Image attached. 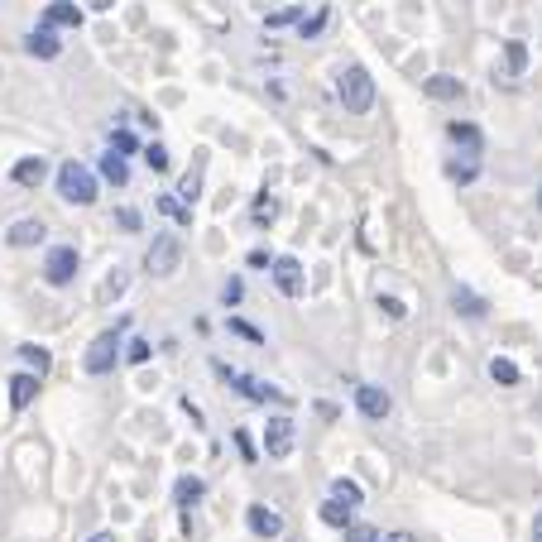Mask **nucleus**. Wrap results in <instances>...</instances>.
<instances>
[{
	"instance_id": "f257e3e1",
	"label": "nucleus",
	"mask_w": 542,
	"mask_h": 542,
	"mask_svg": "<svg viewBox=\"0 0 542 542\" xmlns=\"http://www.w3.org/2000/svg\"><path fill=\"white\" fill-rule=\"evenodd\" d=\"M58 197L73 202V207H92L96 202V173L87 163H77V159L58 163Z\"/></svg>"
},
{
	"instance_id": "f03ea898",
	"label": "nucleus",
	"mask_w": 542,
	"mask_h": 542,
	"mask_svg": "<svg viewBox=\"0 0 542 542\" xmlns=\"http://www.w3.org/2000/svg\"><path fill=\"white\" fill-rule=\"evenodd\" d=\"M336 96H341V106L350 115H365L370 106H375V77H370L360 63H350L341 73V82H336Z\"/></svg>"
},
{
	"instance_id": "7ed1b4c3",
	"label": "nucleus",
	"mask_w": 542,
	"mask_h": 542,
	"mask_svg": "<svg viewBox=\"0 0 542 542\" xmlns=\"http://www.w3.org/2000/svg\"><path fill=\"white\" fill-rule=\"evenodd\" d=\"M178 264H182V241L178 235H154V245H149V255H144V269L154 279H168V274H178Z\"/></svg>"
},
{
	"instance_id": "20e7f679",
	"label": "nucleus",
	"mask_w": 542,
	"mask_h": 542,
	"mask_svg": "<svg viewBox=\"0 0 542 542\" xmlns=\"http://www.w3.org/2000/svg\"><path fill=\"white\" fill-rule=\"evenodd\" d=\"M121 346H125L121 331H101L87 346V355H82V370H87V375H111L115 360H121Z\"/></svg>"
},
{
	"instance_id": "39448f33",
	"label": "nucleus",
	"mask_w": 542,
	"mask_h": 542,
	"mask_svg": "<svg viewBox=\"0 0 542 542\" xmlns=\"http://www.w3.org/2000/svg\"><path fill=\"white\" fill-rule=\"evenodd\" d=\"M44 279L54 283V288H67V283H73V279H77V245H54V250H48Z\"/></svg>"
},
{
	"instance_id": "423d86ee",
	"label": "nucleus",
	"mask_w": 542,
	"mask_h": 542,
	"mask_svg": "<svg viewBox=\"0 0 542 542\" xmlns=\"http://www.w3.org/2000/svg\"><path fill=\"white\" fill-rule=\"evenodd\" d=\"M293 442H298L293 418H269L264 422V456H269V461H283V456L293 451Z\"/></svg>"
},
{
	"instance_id": "0eeeda50",
	"label": "nucleus",
	"mask_w": 542,
	"mask_h": 542,
	"mask_svg": "<svg viewBox=\"0 0 542 542\" xmlns=\"http://www.w3.org/2000/svg\"><path fill=\"white\" fill-rule=\"evenodd\" d=\"M355 409H360V418H370V422H384L394 413V399H389L379 384H355Z\"/></svg>"
},
{
	"instance_id": "6e6552de",
	"label": "nucleus",
	"mask_w": 542,
	"mask_h": 542,
	"mask_svg": "<svg viewBox=\"0 0 542 542\" xmlns=\"http://www.w3.org/2000/svg\"><path fill=\"white\" fill-rule=\"evenodd\" d=\"M25 54L29 58H58L63 54V39H58V29H48V25H39V29H29L25 34Z\"/></svg>"
},
{
	"instance_id": "1a4fd4ad",
	"label": "nucleus",
	"mask_w": 542,
	"mask_h": 542,
	"mask_svg": "<svg viewBox=\"0 0 542 542\" xmlns=\"http://www.w3.org/2000/svg\"><path fill=\"white\" fill-rule=\"evenodd\" d=\"M245 523H250V533L255 537H283V514L279 509H264V504H250V514H245Z\"/></svg>"
},
{
	"instance_id": "9d476101",
	"label": "nucleus",
	"mask_w": 542,
	"mask_h": 542,
	"mask_svg": "<svg viewBox=\"0 0 542 542\" xmlns=\"http://www.w3.org/2000/svg\"><path fill=\"white\" fill-rule=\"evenodd\" d=\"M523 67H528V48H523L518 39L504 44V73L495 67V82H504V87H514V82L523 77Z\"/></svg>"
},
{
	"instance_id": "9b49d317",
	"label": "nucleus",
	"mask_w": 542,
	"mask_h": 542,
	"mask_svg": "<svg viewBox=\"0 0 542 542\" xmlns=\"http://www.w3.org/2000/svg\"><path fill=\"white\" fill-rule=\"evenodd\" d=\"M274 283H279L283 298H298V293H302V264H298L293 255L274 260Z\"/></svg>"
},
{
	"instance_id": "f8f14e48",
	"label": "nucleus",
	"mask_w": 542,
	"mask_h": 542,
	"mask_svg": "<svg viewBox=\"0 0 542 542\" xmlns=\"http://www.w3.org/2000/svg\"><path fill=\"white\" fill-rule=\"evenodd\" d=\"M44 25L48 29H77L82 25V5L77 0H54V5L44 10Z\"/></svg>"
},
{
	"instance_id": "ddd939ff",
	"label": "nucleus",
	"mask_w": 542,
	"mask_h": 542,
	"mask_svg": "<svg viewBox=\"0 0 542 542\" xmlns=\"http://www.w3.org/2000/svg\"><path fill=\"white\" fill-rule=\"evenodd\" d=\"M48 178V163H44V154H29V159H20L10 168V182H20V188H39V182Z\"/></svg>"
},
{
	"instance_id": "4468645a",
	"label": "nucleus",
	"mask_w": 542,
	"mask_h": 542,
	"mask_svg": "<svg viewBox=\"0 0 542 542\" xmlns=\"http://www.w3.org/2000/svg\"><path fill=\"white\" fill-rule=\"evenodd\" d=\"M44 235H48V226L29 216V222H15V226L5 231V241H10V250H29V245H39Z\"/></svg>"
},
{
	"instance_id": "2eb2a0df",
	"label": "nucleus",
	"mask_w": 542,
	"mask_h": 542,
	"mask_svg": "<svg viewBox=\"0 0 542 542\" xmlns=\"http://www.w3.org/2000/svg\"><path fill=\"white\" fill-rule=\"evenodd\" d=\"M447 134H451V144H461V149H466L470 159H476L480 149H485V134H480L476 125H470V121H451V125H447Z\"/></svg>"
},
{
	"instance_id": "dca6fc26",
	"label": "nucleus",
	"mask_w": 542,
	"mask_h": 542,
	"mask_svg": "<svg viewBox=\"0 0 542 542\" xmlns=\"http://www.w3.org/2000/svg\"><path fill=\"white\" fill-rule=\"evenodd\" d=\"M34 394H39V375H10V409L15 413H25Z\"/></svg>"
},
{
	"instance_id": "f3484780",
	"label": "nucleus",
	"mask_w": 542,
	"mask_h": 542,
	"mask_svg": "<svg viewBox=\"0 0 542 542\" xmlns=\"http://www.w3.org/2000/svg\"><path fill=\"white\" fill-rule=\"evenodd\" d=\"M422 92H428L432 101H461V96H466V87H461V77H447V73H437V77H428V82H422Z\"/></svg>"
},
{
	"instance_id": "a211bd4d",
	"label": "nucleus",
	"mask_w": 542,
	"mask_h": 542,
	"mask_svg": "<svg viewBox=\"0 0 542 542\" xmlns=\"http://www.w3.org/2000/svg\"><path fill=\"white\" fill-rule=\"evenodd\" d=\"M451 308L461 312V317H470V321H480V317L489 312V308H485V298H476L470 288H456V293H451Z\"/></svg>"
},
{
	"instance_id": "6ab92c4d",
	"label": "nucleus",
	"mask_w": 542,
	"mask_h": 542,
	"mask_svg": "<svg viewBox=\"0 0 542 542\" xmlns=\"http://www.w3.org/2000/svg\"><path fill=\"white\" fill-rule=\"evenodd\" d=\"M231 384L241 389L245 399H255V403H269V399H279V389H269V384H260V379H250V375H231Z\"/></svg>"
},
{
	"instance_id": "aec40b11",
	"label": "nucleus",
	"mask_w": 542,
	"mask_h": 542,
	"mask_svg": "<svg viewBox=\"0 0 542 542\" xmlns=\"http://www.w3.org/2000/svg\"><path fill=\"white\" fill-rule=\"evenodd\" d=\"M173 495H178L182 509H192V504H197L202 495H207V485H202V476H182V480L173 485Z\"/></svg>"
},
{
	"instance_id": "412c9836",
	"label": "nucleus",
	"mask_w": 542,
	"mask_h": 542,
	"mask_svg": "<svg viewBox=\"0 0 542 542\" xmlns=\"http://www.w3.org/2000/svg\"><path fill=\"white\" fill-rule=\"evenodd\" d=\"M101 178H111L115 188H125V182H130V168H125V159L115 154V149H111V154H101Z\"/></svg>"
},
{
	"instance_id": "4be33fe9",
	"label": "nucleus",
	"mask_w": 542,
	"mask_h": 542,
	"mask_svg": "<svg viewBox=\"0 0 542 542\" xmlns=\"http://www.w3.org/2000/svg\"><path fill=\"white\" fill-rule=\"evenodd\" d=\"M447 178H451V182H476V178H480V163L470 159V154H466V159H451V163H447Z\"/></svg>"
},
{
	"instance_id": "5701e85b",
	"label": "nucleus",
	"mask_w": 542,
	"mask_h": 542,
	"mask_svg": "<svg viewBox=\"0 0 542 542\" xmlns=\"http://www.w3.org/2000/svg\"><path fill=\"white\" fill-rule=\"evenodd\" d=\"M321 523H331V528H350V504L327 499V504H321Z\"/></svg>"
},
{
	"instance_id": "b1692460",
	"label": "nucleus",
	"mask_w": 542,
	"mask_h": 542,
	"mask_svg": "<svg viewBox=\"0 0 542 542\" xmlns=\"http://www.w3.org/2000/svg\"><path fill=\"white\" fill-rule=\"evenodd\" d=\"M489 379L509 389V384H518V365H514V360H504V355H495V360H489Z\"/></svg>"
},
{
	"instance_id": "393cba45",
	"label": "nucleus",
	"mask_w": 542,
	"mask_h": 542,
	"mask_svg": "<svg viewBox=\"0 0 542 542\" xmlns=\"http://www.w3.org/2000/svg\"><path fill=\"white\" fill-rule=\"evenodd\" d=\"M331 499H341V504H350V509H355V504H360L365 495H360V485H355V480L336 476V480H331Z\"/></svg>"
},
{
	"instance_id": "a878e982",
	"label": "nucleus",
	"mask_w": 542,
	"mask_h": 542,
	"mask_svg": "<svg viewBox=\"0 0 542 542\" xmlns=\"http://www.w3.org/2000/svg\"><path fill=\"white\" fill-rule=\"evenodd\" d=\"M197 197H202V168H192V173L178 182V202H182V207H192Z\"/></svg>"
},
{
	"instance_id": "bb28decb",
	"label": "nucleus",
	"mask_w": 542,
	"mask_h": 542,
	"mask_svg": "<svg viewBox=\"0 0 542 542\" xmlns=\"http://www.w3.org/2000/svg\"><path fill=\"white\" fill-rule=\"evenodd\" d=\"M20 355H25V365L34 370V375H48V365H54L44 346H20Z\"/></svg>"
},
{
	"instance_id": "cd10ccee",
	"label": "nucleus",
	"mask_w": 542,
	"mask_h": 542,
	"mask_svg": "<svg viewBox=\"0 0 542 542\" xmlns=\"http://www.w3.org/2000/svg\"><path fill=\"white\" fill-rule=\"evenodd\" d=\"M144 163H149V168H154V173H168V163H173V154H168V149H163V144L154 140V144H149V149H144Z\"/></svg>"
},
{
	"instance_id": "c85d7f7f",
	"label": "nucleus",
	"mask_w": 542,
	"mask_h": 542,
	"mask_svg": "<svg viewBox=\"0 0 542 542\" xmlns=\"http://www.w3.org/2000/svg\"><path fill=\"white\" fill-rule=\"evenodd\" d=\"M274 216H279V197H269V192H264V197L255 202V226H269Z\"/></svg>"
},
{
	"instance_id": "c756f323",
	"label": "nucleus",
	"mask_w": 542,
	"mask_h": 542,
	"mask_svg": "<svg viewBox=\"0 0 542 542\" xmlns=\"http://www.w3.org/2000/svg\"><path fill=\"white\" fill-rule=\"evenodd\" d=\"M115 226H121V231H130V235H134V231H140L144 222H140V212H134V207H121V212H115Z\"/></svg>"
},
{
	"instance_id": "7c9ffc66",
	"label": "nucleus",
	"mask_w": 542,
	"mask_h": 542,
	"mask_svg": "<svg viewBox=\"0 0 542 542\" xmlns=\"http://www.w3.org/2000/svg\"><path fill=\"white\" fill-rule=\"evenodd\" d=\"M241 298H245V283H241V279H226V283H222V302H226V308H235Z\"/></svg>"
},
{
	"instance_id": "2f4dec72",
	"label": "nucleus",
	"mask_w": 542,
	"mask_h": 542,
	"mask_svg": "<svg viewBox=\"0 0 542 542\" xmlns=\"http://www.w3.org/2000/svg\"><path fill=\"white\" fill-rule=\"evenodd\" d=\"M341 533H346V542H379V533L365 528V523H350V528H341Z\"/></svg>"
},
{
	"instance_id": "473e14b6",
	"label": "nucleus",
	"mask_w": 542,
	"mask_h": 542,
	"mask_svg": "<svg viewBox=\"0 0 542 542\" xmlns=\"http://www.w3.org/2000/svg\"><path fill=\"white\" fill-rule=\"evenodd\" d=\"M111 149H115L121 159H125V154H134V134H130V130H115V134H111Z\"/></svg>"
},
{
	"instance_id": "72a5a7b5",
	"label": "nucleus",
	"mask_w": 542,
	"mask_h": 542,
	"mask_svg": "<svg viewBox=\"0 0 542 542\" xmlns=\"http://www.w3.org/2000/svg\"><path fill=\"white\" fill-rule=\"evenodd\" d=\"M125 346H130V350H125V360H130V365H144L149 355H154V350H149V341H125Z\"/></svg>"
},
{
	"instance_id": "f704fd0d",
	"label": "nucleus",
	"mask_w": 542,
	"mask_h": 542,
	"mask_svg": "<svg viewBox=\"0 0 542 542\" xmlns=\"http://www.w3.org/2000/svg\"><path fill=\"white\" fill-rule=\"evenodd\" d=\"M321 29H327V15H312V20H302V39H317Z\"/></svg>"
},
{
	"instance_id": "c9c22d12",
	"label": "nucleus",
	"mask_w": 542,
	"mask_h": 542,
	"mask_svg": "<svg viewBox=\"0 0 542 542\" xmlns=\"http://www.w3.org/2000/svg\"><path fill=\"white\" fill-rule=\"evenodd\" d=\"M298 20V10H274L269 15V29H279V25H293Z\"/></svg>"
},
{
	"instance_id": "e433bc0d",
	"label": "nucleus",
	"mask_w": 542,
	"mask_h": 542,
	"mask_svg": "<svg viewBox=\"0 0 542 542\" xmlns=\"http://www.w3.org/2000/svg\"><path fill=\"white\" fill-rule=\"evenodd\" d=\"M379 308H384L389 317H394V321H399L403 312H409V308H403V302H399V298H379Z\"/></svg>"
},
{
	"instance_id": "4c0bfd02",
	"label": "nucleus",
	"mask_w": 542,
	"mask_h": 542,
	"mask_svg": "<svg viewBox=\"0 0 542 542\" xmlns=\"http://www.w3.org/2000/svg\"><path fill=\"white\" fill-rule=\"evenodd\" d=\"M231 331H241V336H250V341H260V331L250 327V321H231Z\"/></svg>"
},
{
	"instance_id": "58836bf2",
	"label": "nucleus",
	"mask_w": 542,
	"mask_h": 542,
	"mask_svg": "<svg viewBox=\"0 0 542 542\" xmlns=\"http://www.w3.org/2000/svg\"><path fill=\"white\" fill-rule=\"evenodd\" d=\"M111 5H115V0H87V10H96V15H106Z\"/></svg>"
},
{
	"instance_id": "ea45409f",
	"label": "nucleus",
	"mask_w": 542,
	"mask_h": 542,
	"mask_svg": "<svg viewBox=\"0 0 542 542\" xmlns=\"http://www.w3.org/2000/svg\"><path fill=\"white\" fill-rule=\"evenodd\" d=\"M384 542H418L413 533H384Z\"/></svg>"
},
{
	"instance_id": "a19ab883",
	"label": "nucleus",
	"mask_w": 542,
	"mask_h": 542,
	"mask_svg": "<svg viewBox=\"0 0 542 542\" xmlns=\"http://www.w3.org/2000/svg\"><path fill=\"white\" fill-rule=\"evenodd\" d=\"M533 542H542V514L533 518Z\"/></svg>"
},
{
	"instance_id": "79ce46f5",
	"label": "nucleus",
	"mask_w": 542,
	"mask_h": 542,
	"mask_svg": "<svg viewBox=\"0 0 542 542\" xmlns=\"http://www.w3.org/2000/svg\"><path fill=\"white\" fill-rule=\"evenodd\" d=\"M87 542H115L111 533H96V537H87Z\"/></svg>"
},
{
	"instance_id": "37998d69",
	"label": "nucleus",
	"mask_w": 542,
	"mask_h": 542,
	"mask_svg": "<svg viewBox=\"0 0 542 542\" xmlns=\"http://www.w3.org/2000/svg\"><path fill=\"white\" fill-rule=\"evenodd\" d=\"M537 207H542V188H537Z\"/></svg>"
}]
</instances>
